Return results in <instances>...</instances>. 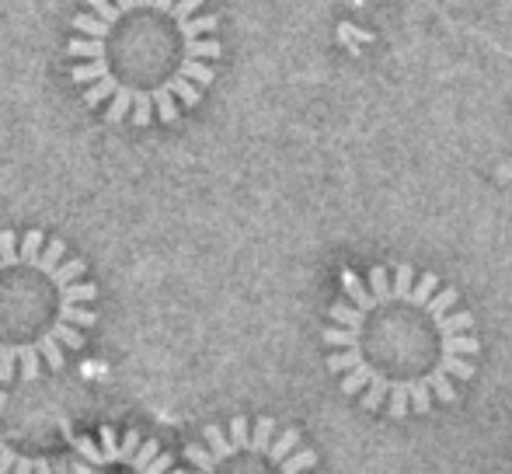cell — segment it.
<instances>
[{
	"label": "cell",
	"instance_id": "6da1fadb",
	"mask_svg": "<svg viewBox=\"0 0 512 474\" xmlns=\"http://www.w3.org/2000/svg\"><path fill=\"white\" fill-rule=\"evenodd\" d=\"M328 370L345 398L391 419L453 405L478 373L481 339L457 286L411 262L342 269L328 307Z\"/></svg>",
	"mask_w": 512,
	"mask_h": 474
},
{
	"label": "cell",
	"instance_id": "7a4b0ae2",
	"mask_svg": "<svg viewBox=\"0 0 512 474\" xmlns=\"http://www.w3.org/2000/svg\"><path fill=\"white\" fill-rule=\"evenodd\" d=\"M74 14L77 39L67 56L81 60L70 81L84 84V105L105 122H178L203 102L223 56L220 18L203 14V0H88Z\"/></svg>",
	"mask_w": 512,
	"mask_h": 474
},
{
	"label": "cell",
	"instance_id": "3957f363",
	"mask_svg": "<svg viewBox=\"0 0 512 474\" xmlns=\"http://www.w3.org/2000/svg\"><path fill=\"white\" fill-rule=\"evenodd\" d=\"M88 262L67 258V241L42 231H0V384H32L63 370L67 349H84L95 328L91 300L98 286L84 279Z\"/></svg>",
	"mask_w": 512,
	"mask_h": 474
},
{
	"label": "cell",
	"instance_id": "277c9868",
	"mask_svg": "<svg viewBox=\"0 0 512 474\" xmlns=\"http://www.w3.org/2000/svg\"><path fill=\"white\" fill-rule=\"evenodd\" d=\"M206 447L189 443L185 457L203 474H300L317 468V454L304 447L300 429L283 426L262 415L251 426L244 415H234L223 433L220 426H206Z\"/></svg>",
	"mask_w": 512,
	"mask_h": 474
},
{
	"label": "cell",
	"instance_id": "5b68a950",
	"mask_svg": "<svg viewBox=\"0 0 512 474\" xmlns=\"http://www.w3.org/2000/svg\"><path fill=\"white\" fill-rule=\"evenodd\" d=\"M70 447H74L77 457L84 461L70 464V471L77 474H102L108 468H126L129 474H161L171 468V457L161 454L157 440H143L140 429H126L122 440H115V429L105 426L102 440H88V436H67Z\"/></svg>",
	"mask_w": 512,
	"mask_h": 474
}]
</instances>
